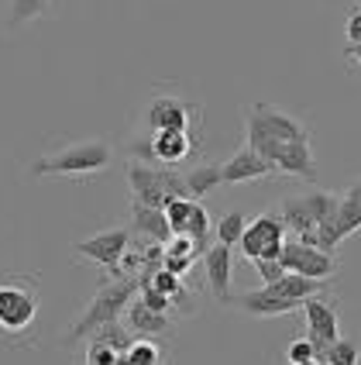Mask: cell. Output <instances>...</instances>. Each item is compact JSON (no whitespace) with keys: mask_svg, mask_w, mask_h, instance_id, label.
<instances>
[{"mask_svg":"<svg viewBox=\"0 0 361 365\" xmlns=\"http://www.w3.org/2000/svg\"><path fill=\"white\" fill-rule=\"evenodd\" d=\"M127 248H131V231H127V227H110V231H100V235H93V238H86V242L73 245V252H76L80 259L100 265L107 276H117L120 259H124Z\"/></svg>","mask_w":361,"mask_h":365,"instance_id":"obj_6","label":"cell"},{"mask_svg":"<svg viewBox=\"0 0 361 365\" xmlns=\"http://www.w3.org/2000/svg\"><path fill=\"white\" fill-rule=\"evenodd\" d=\"M248 128H255L265 138H276V142H306L310 138V128L296 114L272 107V103H251L248 107Z\"/></svg>","mask_w":361,"mask_h":365,"instance_id":"obj_7","label":"cell"},{"mask_svg":"<svg viewBox=\"0 0 361 365\" xmlns=\"http://www.w3.org/2000/svg\"><path fill=\"white\" fill-rule=\"evenodd\" d=\"M344 35H347V45H358V41H361V7H355V11L347 14Z\"/></svg>","mask_w":361,"mask_h":365,"instance_id":"obj_30","label":"cell"},{"mask_svg":"<svg viewBox=\"0 0 361 365\" xmlns=\"http://www.w3.org/2000/svg\"><path fill=\"white\" fill-rule=\"evenodd\" d=\"M221 176L224 182H251V180H268V176H276V169L268 159H261L258 152H251L248 145L234 152L227 163H221Z\"/></svg>","mask_w":361,"mask_h":365,"instance_id":"obj_16","label":"cell"},{"mask_svg":"<svg viewBox=\"0 0 361 365\" xmlns=\"http://www.w3.org/2000/svg\"><path fill=\"white\" fill-rule=\"evenodd\" d=\"M327 283H330V279H306V276H296V272H286L282 279L268 283V289L279 293V297H289V300L303 304V300H310V297H320V289Z\"/></svg>","mask_w":361,"mask_h":365,"instance_id":"obj_18","label":"cell"},{"mask_svg":"<svg viewBox=\"0 0 361 365\" xmlns=\"http://www.w3.org/2000/svg\"><path fill=\"white\" fill-rule=\"evenodd\" d=\"M41 314L35 272H0V348H31Z\"/></svg>","mask_w":361,"mask_h":365,"instance_id":"obj_1","label":"cell"},{"mask_svg":"<svg viewBox=\"0 0 361 365\" xmlns=\"http://www.w3.org/2000/svg\"><path fill=\"white\" fill-rule=\"evenodd\" d=\"M127 186H131V200L148 203V207H159V210H165L169 193L162 190V180H159V169H155V165L131 163V165H127Z\"/></svg>","mask_w":361,"mask_h":365,"instance_id":"obj_14","label":"cell"},{"mask_svg":"<svg viewBox=\"0 0 361 365\" xmlns=\"http://www.w3.org/2000/svg\"><path fill=\"white\" fill-rule=\"evenodd\" d=\"M303 200L310 207V217L317 224H323L338 207H341V193H330V190H313V193H303Z\"/></svg>","mask_w":361,"mask_h":365,"instance_id":"obj_23","label":"cell"},{"mask_svg":"<svg viewBox=\"0 0 361 365\" xmlns=\"http://www.w3.org/2000/svg\"><path fill=\"white\" fill-rule=\"evenodd\" d=\"M117 365H165V348L159 338H135L117 355Z\"/></svg>","mask_w":361,"mask_h":365,"instance_id":"obj_19","label":"cell"},{"mask_svg":"<svg viewBox=\"0 0 361 365\" xmlns=\"http://www.w3.org/2000/svg\"><path fill=\"white\" fill-rule=\"evenodd\" d=\"M238 245H241V255L248 262H255V259H279L282 245H286V224H282L279 214H258L255 221L244 227Z\"/></svg>","mask_w":361,"mask_h":365,"instance_id":"obj_4","label":"cell"},{"mask_svg":"<svg viewBox=\"0 0 361 365\" xmlns=\"http://www.w3.org/2000/svg\"><path fill=\"white\" fill-rule=\"evenodd\" d=\"M355 7H361V0H355Z\"/></svg>","mask_w":361,"mask_h":365,"instance_id":"obj_33","label":"cell"},{"mask_svg":"<svg viewBox=\"0 0 361 365\" xmlns=\"http://www.w3.org/2000/svg\"><path fill=\"white\" fill-rule=\"evenodd\" d=\"M279 262L286 265V272H296V276H306V279H334V276H338L334 252L303 245L300 238H286Z\"/></svg>","mask_w":361,"mask_h":365,"instance_id":"obj_5","label":"cell"},{"mask_svg":"<svg viewBox=\"0 0 361 365\" xmlns=\"http://www.w3.org/2000/svg\"><path fill=\"white\" fill-rule=\"evenodd\" d=\"M244 227H248V217L241 214V210H227L221 221L214 224V235H217V242L221 245H234L241 242V235H244Z\"/></svg>","mask_w":361,"mask_h":365,"instance_id":"obj_24","label":"cell"},{"mask_svg":"<svg viewBox=\"0 0 361 365\" xmlns=\"http://www.w3.org/2000/svg\"><path fill=\"white\" fill-rule=\"evenodd\" d=\"M344 59L355 62V66H361V41L358 45H344Z\"/></svg>","mask_w":361,"mask_h":365,"instance_id":"obj_31","label":"cell"},{"mask_svg":"<svg viewBox=\"0 0 361 365\" xmlns=\"http://www.w3.org/2000/svg\"><path fill=\"white\" fill-rule=\"evenodd\" d=\"M193 207H197V200H169L165 203V221L172 227V235H186V224H189Z\"/></svg>","mask_w":361,"mask_h":365,"instance_id":"obj_26","label":"cell"},{"mask_svg":"<svg viewBox=\"0 0 361 365\" xmlns=\"http://www.w3.org/2000/svg\"><path fill=\"white\" fill-rule=\"evenodd\" d=\"M127 231L145 238V242H162V245L172 238V227L165 221V210L138 203V200H131V210H127Z\"/></svg>","mask_w":361,"mask_h":365,"instance_id":"obj_13","label":"cell"},{"mask_svg":"<svg viewBox=\"0 0 361 365\" xmlns=\"http://www.w3.org/2000/svg\"><path fill=\"white\" fill-rule=\"evenodd\" d=\"M293 365H323L320 359H310V362H293Z\"/></svg>","mask_w":361,"mask_h":365,"instance_id":"obj_32","label":"cell"},{"mask_svg":"<svg viewBox=\"0 0 361 365\" xmlns=\"http://www.w3.org/2000/svg\"><path fill=\"white\" fill-rule=\"evenodd\" d=\"M200 107L179 97H155L148 103V131H162V128H189V121H197Z\"/></svg>","mask_w":361,"mask_h":365,"instance_id":"obj_11","label":"cell"},{"mask_svg":"<svg viewBox=\"0 0 361 365\" xmlns=\"http://www.w3.org/2000/svg\"><path fill=\"white\" fill-rule=\"evenodd\" d=\"M279 217L286 224V231H293V238H306V235L317 231V221L310 217V207L303 200V193L300 197H286L279 203Z\"/></svg>","mask_w":361,"mask_h":365,"instance_id":"obj_17","label":"cell"},{"mask_svg":"<svg viewBox=\"0 0 361 365\" xmlns=\"http://www.w3.org/2000/svg\"><path fill=\"white\" fill-rule=\"evenodd\" d=\"M221 182H224V176L217 163H200V165H193V169H186V186H189V197L193 200H203Z\"/></svg>","mask_w":361,"mask_h":365,"instance_id":"obj_20","label":"cell"},{"mask_svg":"<svg viewBox=\"0 0 361 365\" xmlns=\"http://www.w3.org/2000/svg\"><path fill=\"white\" fill-rule=\"evenodd\" d=\"M52 4L56 0H7V28L45 18L52 11Z\"/></svg>","mask_w":361,"mask_h":365,"instance_id":"obj_21","label":"cell"},{"mask_svg":"<svg viewBox=\"0 0 361 365\" xmlns=\"http://www.w3.org/2000/svg\"><path fill=\"white\" fill-rule=\"evenodd\" d=\"M203 272H206V289L221 307H234V293H231V276H234V252L231 245L214 242L203 252Z\"/></svg>","mask_w":361,"mask_h":365,"instance_id":"obj_8","label":"cell"},{"mask_svg":"<svg viewBox=\"0 0 361 365\" xmlns=\"http://www.w3.org/2000/svg\"><path fill=\"white\" fill-rule=\"evenodd\" d=\"M234 307H241V310L251 314V317H282V314H296L303 304L289 300V297H279V293H272L268 286H261V289H251V293L234 297Z\"/></svg>","mask_w":361,"mask_h":365,"instance_id":"obj_15","label":"cell"},{"mask_svg":"<svg viewBox=\"0 0 361 365\" xmlns=\"http://www.w3.org/2000/svg\"><path fill=\"white\" fill-rule=\"evenodd\" d=\"M124 324H127V331H131L135 338H169V334H172V317L152 310L141 297H135V300L127 304Z\"/></svg>","mask_w":361,"mask_h":365,"instance_id":"obj_12","label":"cell"},{"mask_svg":"<svg viewBox=\"0 0 361 365\" xmlns=\"http://www.w3.org/2000/svg\"><path fill=\"white\" fill-rule=\"evenodd\" d=\"M210 227H214V221H210L206 207H203V203L197 200L193 214H189V224H186V235L193 238V245H197L200 252H206V248H210Z\"/></svg>","mask_w":361,"mask_h":365,"instance_id":"obj_25","label":"cell"},{"mask_svg":"<svg viewBox=\"0 0 361 365\" xmlns=\"http://www.w3.org/2000/svg\"><path fill=\"white\" fill-rule=\"evenodd\" d=\"M320 362L323 365H361V345L355 338H338L320 355Z\"/></svg>","mask_w":361,"mask_h":365,"instance_id":"obj_22","label":"cell"},{"mask_svg":"<svg viewBox=\"0 0 361 365\" xmlns=\"http://www.w3.org/2000/svg\"><path fill=\"white\" fill-rule=\"evenodd\" d=\"M286 359H289V365H293V362H310V359H320V355H317V345L303 334V338H293V341H289V348H286Z\"/></svg>","mask_w":361,"mask_h":365,"instance_id":"obj_28","label":"cell"},{"mask_svg":"<svg viewBox=\"0 0 361 365\" xmlns=\"http://www.w3.org/2000/svg\"><path fill=\"white\" fill-rule=\"evenodd\" d=\"M138 297V279H124V276H107L100 283V289L93 293V300L83 307L80 321L66 327L62 334V348H73L86 341L97 327L110 324V321H120V314L127 310V304Z\"/></svg>","mask_w":361,"mask_h":365,"instance_id":"obj_2","label":"cell"},{"mask_svg":"<svg viewBox=\"0 0 361 365\" xmlns=\"http://www.w3.org/2000/svg\"><path fill=\"white\" fill-rule=\"evenodd\" d=\"M152 145V163L148 165H182L197 152V138L189 128H162L148 135Z\"/></svg>","mask_w":361,"mask_h":365,"instance_id":"obj_10","label":"cell"},{"mask_svg":"<svg viewBox=\"0 0 361 365\" xmlns=\"http://www.w3.org/2000/svg\"><path fill=\"white\" fill-rule=\"evenodd\" d=\"M117 348L100 341L97 334H90L86 338V365H117Z\"/></svg>","mask_w":361,"mask_h":365,"instance_id":"obj_27","label":"cell"},{"mask_svg":"<svg viewBox=\"0 0 361 365\" xmlns=\"http://www.w3.org/2000/svg\"><path fill=\"white\" fill-rule=\"evenodd\" d=\"M255 272H258V279H265V286H268L286 276V265H282L279 259H255Z\"/></svg>","mask_w":361,"mask_h":365,"instance_id":"obj_29","label":"cell"},{"mask_svg":"<svg viewBox=\"0 0 361 365\" xmlns=\"http://www.w3.org/2000/svg\"><path fill=\"white\" fill-rule=\"evenodd\" d=\"M114 159V148L103 138H86V142H73L52 152V155H41L28 165V173L41 180V176H97L103 173Z\"/></svg>","mask_w":361,"mask_h":365,"instance_id":"obj_3","label":"cell"},{"mask_svg":"<svg viewBox=\"0 0 361 365\" xmlns=\"http://www.w3.org/2000/svg\"><path fill=\"white\" fill-rule=\"evenodd\" d=\"M306 314V338L317 345V355H323L327 348L341 338V324H338V310L330 300H320V297H310L303 300L300 307Z\"/></svg>","mask_w":361,"mask_h":365,"instance_id":"obj_9","label":"cell"}]
</instances>
